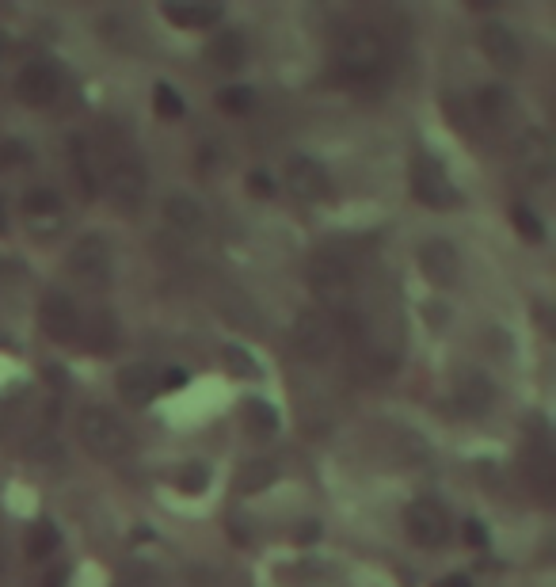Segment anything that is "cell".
Here are the masks:
<instances>
[{"label": "cell", "mask_w": 556, "mask_h": 587, "mask_svg": "<svg viewBox=\"0 0 556 587\" xmlns=\"http://www.w3.org/2000/svg\"><path fill=\"white\" fill-rule=\"evenodd\" d=\"M412 195L431 210H446L457 203V187L450 183L442 161L435 157H416L412 161Z\"/></svg>", "instance_id": "ba28073f"}, {"label": "cell", "mask_w": 556, "mask_h": 587, "mask_svg": "<svg viewBox=\"0 0 556 587\" xmlns=\"http://www.w3.org/2000/svg\"><path fill=\"white\" fill-rule=\"evenodd\" d=\"M317 534H320V527H317V523H305V527L298 530V538H301V542H313V538H317Z\"/></svg>", "instance_id": "d6a6232c"}, {"label": "cell", "mask_w": 556, "mask_h": 587, "mask_svg": "<svg viewBox=\"0 0 556 587\" xmlns=\"http://www.w3.org/2000/svg\"><path fill=\"white\" fill-rule=\"evenodd\" d=\"M115 344H119V324H115V317L103 309L100 321H96V340H92V347H96V351H115Z\"/></svg>", "instance_id": "83f0119b"}, {"label": "cell", "mask_w": 556, "mask_h": 587, "mask_svg": "<svg viewBox=\"0 0 556 587\" xmlns=\"http://www.w3.org/2000/svg\"><path fill=\"white\" fill-rule=\"evenodd\" d=\"M4 229H8V218H4V206H0V233H4Z\"/></svg>", "instance_id": "e575fe53"}, {"label": "cell", "mask_w": 556, "mask_h": 587, "mask_svg": "<svg viewBox=\"0 0 556 587\" xmlns=\"http://www.w3.org/2000/svg\"><path fill=\"white\" fill-rule=\"evenodd\" d=\"M492 405H496V385H492V378L480 374V370H461L457 374V408L465 416H484Z\"/></svg>", "instance_id": "9a60e30c"}, {"label": "cell", "mask_w": 556, "mask_h": 587, "mask_svg": "<svg viewBox=\"0 0 556 587\" xmlns=\"http://www.w3.org/2000/svg\"><path fill=\"white\" fill-rule=\"evenodd\" d=\"M111 244L107 237L100 233H88V237H80L73 244V252H69V279L84 290H107L111 286Z\"/></svg>", "instance_id": "5b68a950"}, {"label": "cell", "mask_w": 556, "mask_h": 587, "mask_svg": "<svg viewBox=\"0 0 556 587\" xmlns=\"http://www.w3.org/2000/svg\"><path fill=\"white\" fill-rule=\"evenodd\" d=\"M61 92V69L54 61L35 58L23 65V73L16 77V96H20L27 107H50Z\"/></svg>", "instance_id": "30bf717a"}, {"label": "cell", "mask_w": 556, "mask_h": 587, "mask_svg": "<svg viewBox=\"0 0 556 587\" xmlns=\"http://www.w3.org/2000/svg\"><path fill=\"white\" fill-rule=\"evenodd\" d=\"M404 527L412 534V542L423 549H438L446 546V538H450V515H446V507L431 500V496H419L408 504L404 511Z\"/></svg>", "instance_id": "52a82bcc"}, {"label": "cell", "mask_w": 556, "mask_h": 587, "mask_svg": "<svg viewBox=\"0 0 556 587\" xmlns=\"http://www.w3.org/2000/svg\"><path fill=\"white\" fill-rule=\"evenodd\" d=\"M77 435L84 450L96 458V462H119L122 454L130 450V435L115 412H107L100 405H88L77 416Z\"/></svg>", "instance_id": "277c9868"}, {"label": "cell", "mask_w": 556, "mask_h": 587, "mask_svg": "<svg viewBox=\"0 0 556 587\" xmlns=\"http://www.w3.org/2000/svg\"><path fill=\"white\" fill-rule=\"evenodd\" d=\"M206 485H210V473H206V466H187L183 473H179V488L183 492H206Z\"/></svg>", "instance_id": "f1b7e54d"}, {"label": "cell", "mask_w": 556, "mask_h": 587, "mask_svg": "<svg viewBox=\"0 0 556 587\" xmlns=\"http://www.w3.org/2000/svg\"><path fill=\"white\" fill-rule=\"evenodd\" d=\"M164 218L176 229H183V233H199L202 225H206V210H202V203L191 191H176V195L164 199Z\"/></svg>", "instance_id": "ac0fdd59"}, {"label": "cell", "mask_w": 556, "mask_h": 587, "mask_svg": "<svg viewBox=\"0 0 556 587\" xmlns=\"http://www.w3.org/2000/svg\"><path fill=\"white\" fill-rule=\"evenodd\" d=\"M39 324L54 344H77L80 313H77V305H73V298H69L65 290H46V294H42Z\"/></svg>", "instance_id": "9c48e42d"}, {"label": "cell", "mask_w": 556, "mask_h": 587, "mask_svg": "<svg viewBox=\"0 0 556 587\" xmlns=\"http://www.w3.org/2000/svg\"><path fill=\"white\" fill-rule=\"evenodd\" d=\"M465 538H469V542H473L477 549L488 546V534H484V527H480V523H473V519L465 523Z\"/></svg>", "instance_id": "4dcf8cb0"}, {"label": "cell", "mask_w": 556, "mask_h": 587, "mask_svg": "<svg viewBox=\"0 0 556 587\" xmlns=\"http://www.w3.org/2000/svg\"><path fill=\"white\" fill-rule=\"evenodd\" d=\"M0 572H4V546H0Z\"/></svg>", "instance_id": "d590c367"}, {"label": "cell", "mask_w": 556, "mask_h": 587, "mask_svg": "<svg viewBox=\"0 0 556 587\" xmlns=\"http://www.w3.org/2000/svg\"><path fill=\"white\" fill-rule=\"evenodd\" d=\"M244 416H248V424L256 427L259 435H271V431L278 427L275 408H267L263 401H248V405H244Z\"/></svg>", "instance_id": "4316f807"}, {"label": "cell", "mask_w": 556, "mask_h": 587, "mask_svg": "<svg viewBox=\"0 0 556 587\" xmlns=\"http://www.w3.org/2000/svg\"><path fill=\"white\" fill-rule=\"evenodd\" d=\"M115 389H119L122 401H130V405H138V408L149 405L160 393V370L149 363L122 366L119 374H115Z\"/></svg>", "instance_id": "5bb4252c"}, {"label": "cell", "mask_w": 556, "mask_h": 587, "mask_svg": "<svg viewBox=\"0 0 556 587\" xmlns=\"http://www.w3.org/2000/svg\"><path fill=\"white\" fill-rule=\"evenodd\" d=\"M248 191L259 195V199H271V195H275V180H271L267 172H252V176H248Z\"/></svg>", "instance_id": "f546056e"}, {"label": "cell", "mask_w": 556, "mask_h": 587, "mask_svg": "<svg viewBox=\"0 0 556 587\" xmlns=\"http://www.w3.org/2000/svg\"><path fill=\"white\" fill-rule=\"evenodd\" d=\"M164 20L176 27H214L221 23V8H206V4H164Z\"/></svg>", "instance_id": "ffe728a7"}, {"label": "cell", "mask_w": 556, "mask_h": 587, "mask_svg": "<svg viewBox=\"0 0 556 587\" xmlns=\"http://www.w3.org/2000/svg\"><path fill=\"white\" fill-rule=\"evenodd\" d=\"M252 103H256V92H252V88H244V84H237V88H225V92L218 96L221 111H233V115L252 111Z\"/></svg>", "instance_id": "484cf974"}, {"label": "cell", "mask_w": 556, "mask_h": 587, "mask_svg": "<svg viewBox=\"0 0 556 587\" xmlns=\"http://www.w3.org/2000/svg\"><path fill=\"white\" fill-rule=\"evenodd\" d=\"M65 584H69V568H65V565L54 568V572L42 580V587H65Z\"/></svg>", "instance_id": "1f68e13d"}, {"label": "cell", "mask_w": 556, "mask_h": 587, "mask_svg": "<svg viewBox=\"0 0 556 587\" xmlns=\"http://www.w3.org/2000/svg\"><path fill=\"white\" fill-rule=\"evenodd\" d=\"M419 271H423V279L431 286H454L457 275H461V256H457V248L450 241H427L419 248Z\"/></svg>", "instance_id": "4fadbf2b"}, {"label": "cell", "mask_w": 556, "mask_h": 587, "mask_svg": "<svg viewBox=\"0 0 556 587\" xmlns=\"http://www.w3.org/2000/svg\"><path fill=\"white\" fill-rule=\"evenodd\" d=\"M305 279L324 313H347L355 305V275L336 252H317L305 267Z\"/></svg>", "instance_id": "3957f363"}, {"label": "cell", "mask_w": 556, "mask_h": 587, "mask_svg": "<svg viewBox=\"0 0 556 587\" xmlns=\"http://www.w3.org/2000/svg\"><path fill=\"white\" fill-rule=\"evenodd\" d=\"M153 107H157L160 119H183V111H187V103H183V96L172 84H157L153 88Z\"/></svg>", "instance_id": "603a6c76"}, {"label": "cell", "mask_w": 556, "mask_h": 587, "mask_svg": "<svg viewBox=\"0 0 556 587\" xmlns=\"http://www.w3.org/2000/svg\"><path fill=\"white\" fill-rule=\"evenodd\" d=\"M92 157L100 161L96 180L103 183L107 199L119 210H138L145 203V191H149V176H145V164L134 153V145L126 142L119 130L107 126V134L100 138V149Z\"/></svg>", "instance_id": "6da1fadb"}, {"label": "cell", "mask_w": 556, "mask_h": 587, "mask_svg": "<svg viewBox=\"0 0 556 587\" xmlns=\"http://www.w3.org/2000/svg\"><path fill=\"white\" fill-rule=\"evenodd\" d=\"M336 58L351 84H381L389 73V46L374 27H347L339 35Z\"/></svg>", "instance_id": "7a4b0ae2"}, {"label": "cell", "mask_w": 556, "mask_h": 587, "mask_svg": "<svg viewBox=\"0 0 556 587\" xmlns=\"http://www.w3.org/2000/svg\"><path fill=\"white\" fill-rule=\"evenodd\" d=\"M477 107L488 122H507L511 115H515V100H511V92H507L503 84H488V88H480Z\"/></svg>", "instance_id": "44dd1931"}, {"label": "cell", "mask_w": 556, "mask_h": 587, "mask_svg": "<svg viewBox=\"0 0 556 587\" xmlns=\"http://www.w3.org/2000/svg\"><path fill=\"white\" fill-rule=\"evenodd\" d=\"M438 587H473V584H469L465 576H446V580H442Z\"/></svg>", "instance_id": "836d02e7"}, {"label": "cell", "mask_w": 556, "mask_h": 587, "mask_svg": "<svg viewBox=\"0 0 556 587\" xmlns=\"http://www.w3.org/2000/svg\"><path fill=\"white\" fill-rule=\"evenodd\" d=\"M23 218L27 229L39 233V237H58L65 229V199H61L54 187H35L23 195Z\"/></svg>", "instance_id": "7c38bea8"}, {"label": "cell", "mask_w": 556, "mask_h": 587, "mask_svg": "<svg viewBox=\"0 0 556 587\" xmlns=\"http://www.w3.org/2000/svg\"><path fill=\"white\" fill-rule=\"evenodd\" d=\"M58 546H61L58 527H54L50 519H35L31 530H27V557H31V561H39V557H50Z\"/></svg>", "instance_id": "7402d4cb"}, {"label": "cell", "mask_w": 556, "mask_h": 587, "mask_svg": "<svg viewBox=\"0 0 556 587\" xmlns=\"http://www.w3.org/2000/svg\"><path fill=\"white\" fill-rule=\"evenodd\" d=\"M206 61L214 69H225V73H237L240 65L248 61V39L240 31H218L214 39L206 42Z\"/></svg>", "instance_id": "e0dca14e"}, {"label": "cell", "mask_w": 556, "mask_h": 587, "mask_svg": "<svg viewBox=\"0 0 556 587\" xmlns=\"http://www.w3.org/2000/svg\"><path fill=\"white\" fill-rule=\"evenodd\" d=\"M511 222H515V229L526 237V241H545V225H541V218H537L530 206H511Z\"/></svg>", "instance_id": "cb8c5ba5"}, {"label": "cell", "mask_w": 556, "mask_h": 587, "mask_svg": "<svg viewBox=\"0 0 556 587\" xmlns=\"http://www.w3.org/2000/svg\"><path fill=\"white\" fill-rule=\"evenodd\" d=\"M275 481H278V462H271V458H252V462L237 473V492L256 496V492H267Z\"/></svg>", "instance_id": "d6986e66"}, {"label": "cell", "mask_w": 556, "mask_h": 587, "mask_svg": "<svg viewBox=\"0 0 556 587\" xmlns=\"http://www.w3.org/2000/svg\"><path fill=\"white\" fill-rule=\"evenodd\" d=\"M282 183L286 191L301 199V203H320L332 195V180L324 172V164L313 161V157H290L286 161V172H282Z\"/></svg>", "instance_id": "8fae6325"}, {"label": "cell", "mask_w": 556, "mask_h": 587, "mask_svg": "<svg viewBox=\"0 0 556 587\" xmlns=\"http://www.w3.org/2000/svg\"><path fill=\"white\" fill-rule=\"evenodd\" d=\"M480 50H484V58L492 61L496 69H518V61H522V46H518L515 31L507 27V23H488L484 31H480Z\"/></svg>", "instance_id": "2e32d148"}, {"label": "cell", "mask_w": 556, "mask_h": 587, "mask_svg": "<svg viewBox=\"0 0 556 587\" xmlns=\"http://www.w3.org/2000/svg\"><path fill=\"white\" fill-rule=\"evenodd\" d=\"M221 359L229 363V370L237 374V378H256L259 370H256V359L244 351V347H237V344H225L221 347Z\"/></svg>", "instance_id": "d4e9b609"}, {"label": "cell", "mask_w": 556, "mask_h": 587, "mask_svg": "<svg viewBox=\"0 0 556 587\" xmlns=\"http://www.w3.org/2000/svg\"><path fill=\"white\" fill-rule=\"evenodd\" d=\"M294 344L305 359H328L332 351L339 347V324L332 313H324L320 305H309V309H301L298 321H294Z\"/></svg>", "instance_id": "8992f818"}]
</instances>
